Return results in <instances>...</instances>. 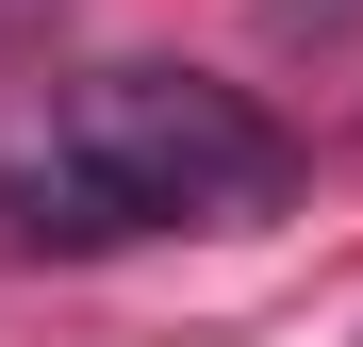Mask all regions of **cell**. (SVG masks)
I'll use <instances>...</instances> for the list:
<instances>
[{"label": "cell", "mask_w": 363, "mask_h": 347, "mask_svg": "<svg viewBox=\"0 0 363 347\" xmlns=\"http://www.w3.org/2000/svg\"><path fill=\"white\" fill-rule=\"evenodd\" d=\"M17 17H33V0H0V33H17Z\"/></svg>", "instance_id": "3957f363"}, {"label": "cell", "mask_w": 363, "mask_h": 347, "mask_svg": "<svg viewBox=\"0 0 363 347\" xmlns=\"http://www.w3.org/2000/svg\"><path fill=\"white\" fill-rule=\"evenodd\" d=\"M297 199V133L165 50L116 67H50L0 116V248L83 265V248H149V231H264Z\"/></svg>", "instance_id": "6da1fadb"}, {"label": "cell", "mask_w": 363, "mask_h": 347, "mask_svg": "<svg viewBox=\"0 0 363 347\" xmlns=\"http://www.w3.org/2000/svg\"><path fill=\"white\" fill-rule=\"evenodd\" d=\"M264 17H281V33H347L363 0H264Z\"/></svg>", "instance_id": "7a4b0ae2"}]
</instances>
